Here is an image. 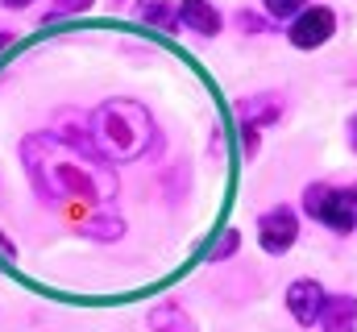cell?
<instances>
[{
  "label": "cell",
  "mask_w": 357,
  "mask_h": 332,
  "mask_svg": "<svg viewBox=\"0 0 357 332\" xmlns=\"http://www.w3.org/2000/svg\"><path fill=\"white\" fill-rule=\"evenodd\" d=\"M91 142L104 158L137 163L154 146V116L137 100H104L91 112Z\"/></svg>",
  "instance_id": "7a4b0ae2"
},
{
  "label": "cell",
  "mask_w": 357,
  "mask_h": 332,
  "mask_svg": "<svg viewBox=\"0 0 357 332\" xmlns=\"http://www.w3.org/2000/svg\"><path fill=\"white\" fill-rule=\"evenodd\" d=\"M237 29H241V33H245V29H250V33H262L266 21H262L258 13H245V8H241V13H237Z\"/></svg>",
  "instance_id": "5bb4252c"
},
{
  "label": "cell",
  "mask_w": 357,
  "mask_h": 332,
  "mask_svg": "<svg viewBox=\"0 0 357 332\" xmlns=\"http://www.w3.org/2000/svg\"><path fill=\"white\" fill-rule=\"evenodd\" d=\"M4 4H8V8H25L29 0H4Z\"/></svg>",
  "instance_id": "e0dca14e"
},
{
  "label": "cell",
  "mask_w": 357,
  "mask_h": 332,
  "mask_svg": "<svg viewBox=\"0 0 357 332\" xmlns=\"http://www.w3.org/2000/svg\"><path fill=\"white\" fill-rule=\"evenodd\" d=\"M262 8H266L274 21H287V17L295 21V17L307 8V0H262Z\"/></svg>",
  "instance_id": "7c38bea8"
},
{
  "label": "cell",
  "mask_w": 357,
  "mask_h": 332,
  "mask_svg": "<svg viewBox=\"0 0 357 332\" xmlns=\"http://www.w3.org/2000/svg\"><path fill=\"white\" fill-rule=\"evenodd\" d=\"M324 299H328V291H324L316 278H295V282L287 287V312H291V316H295V324H303V329L320 324Z\"/></svg>",
  "instance_id": "8992f818"
},
{
  "label": "cell",
  "mask_w": 357,
  "mask_h": 332,
  "mask_svg": "<svg viewBox=\"0 0 357 332\" xmlns=\"http://www.w3.org/2000/svg\"><path fill=\"white\" fill-rule=\"evenodd\" d=\"M237 241H241V237H237V233H225V237H220V241H216V246L208 249V257H212V262H220V257H229V253H233V249H237Z\"/></svg>",
  "instance_id": "4fadbf2b"
},
{
  "label": "cell",
  "mask_w": 357,
  "mask_h": 332,
  "mask_svg": "<svg viewBox=\"0 0 357 332\" xmlns=\"http://www.w3.org/2000/svg\"><path fill=\"white\" fill-rule=\"evenodd\" d=\"M303 212L320 225H328L333 233H354L357 229V187H328V183H312L303 191Z\"/></svg>",
  "instance_id": "3957f363"
},
{
  "label": "cell",
  "mask_w": 357,
  "mask_h": 332,
  "mask_svg": "<svg viewBox=\"0 0 357 332\" xmlns=\"http://www.w3.org/2000/svg\"><path fill=\"white\" fill-rule=\"evenodd\" d=\"M91 4H96V0H54V17H59V13H84Z\"/></svg>",
  "instance_id": "9a60e30c"
},
{
  "label": "cell",
  "mask_w": 357,
  "mask_h": 332,
  "mask_svg": "<svg viewBox=\"0 0 357 332\" xmlns=\"http://www.w3.org/2000/svg\"><path fill=\"white\" fill-rule=\"evenodd\" d=\"M178 25H187L199 38H216L220 25H225V17H220V8L212 0H183L178 4Z\"/></svg>",
  "instance_id": "52a82bcc"
},
{
  "label": "cell",
  "mask_w": 357,
  "mask_h": 332,
  "mask_svg": "<svg viewBox=\"0 0 357 332\" xmlns=\"http://www.w3.org/2000/svg\"><path fill=\"white\" fill-rule=\"evenodd\" d=\"M320 329L324 332H357V299L354 295H328L324 312H320Z\"/></svg>",
  "instance_id": "ba28073f"
},
{
  "label": "cell",
  "mask_w": 357,
  "mask_h": 332,
  "mask_svg": "<svg viewBox=\"0 0 357 332\" xmlns=\"http://www.w3.org/2000/svg\"><path fill=\"white\" fill-rule=\"evenodd\" d=\"M21 158L29 166V179L38 187L42 199H59V195H108L116 191V179L108 170H100V158H79L75 146H67L63 137H25L21 146Z\"/></svg>",
  "instance_id": "6da1fadb"
},
{
  "label": "cell",
  "mask_w": 357,
  "mask_h": 332,
  "mask_svg": "<svg viewBox=\"0 0 357 332\" xmlns=\"http://www.w3.org/2000/svg\"><path fill=\"white\" fill-rule=\"evenodd\" d=\"M137 17L150 21V25H162V29H175L178 25V8L171 0H137Z\"/></svg>",
  "instance_id": "8fae6325"
},
{
  "label": "cell",
  "mask_w": 357,
  "mask_h": 332,
  "mask_svg": "<svg viewBox=\"0 0 357 332\" xmlns=\"http://www.w3.org/2000/svg\"><path fill=\"white\" fill-rule=\"evenodd\" d=\"M349 146H354V150H357V116H354V121H349Z\"/></svg>",
  "instance_id": "2e32d148"
},
{
  "label": "cell",
  "mask_w": 357,
  "mask_h": 332,
  "mask_svg": "<svg viewBox=\"0 0 357 332\" xmlns=\"http://www.w3.org/2000/svg\"><path fill=\"white\" fill-rule=\"evenodd\" d=\"M337 33V13L333 8H324V4H312V8H303L295 21H291V46L295 50H320L328 38Z\"/></svg>",
  "instance_id": "277c9868"
},
{
  "label": "cell",
  "mask_w": 357,
  "mask_h": 332,
  "mask_svg": "<svg viewBox=\"0 0 357 332\" xmlns=\"http://www.w3.org/2000/svg\"><path fill=\"white\" fill-rule=\"evenodd\" d=\"M278 112H282V100H278V96H254V100H241V104H237V116H241V125H250V129L278 121Z\"/></svg>",
  "instance_id": "30bf717a"
},
{
  "label": "cell",
  "mask_w": 357,
  "mask_h": 332,
  "mask_svg": "<svg viewBox=\"0 0 357 332\" xmlns=\"http://www.w3.org/2000/svg\"><path fill=\"white\" fill-rule=\"evenodd\" d=\"M295 241H299V220H295V212L287 204H278V208L258 216V246L266 249L270 257H282Z\"/></svg>",
  "instance_id": "5b68a950"
},
{
  "label": "cell",
  "mask_w": 357,
  "mask_h": 332,
  "mask_svg": "<svg viewBox=\"0 0 357 332\" xmlns=\"http://www.w3.org/2000/svg\"><path fill=\"white\" fill-rule=\"evenodd\" d=\"M146 320H150V332H199V329H195V320H191V316L178 308L175 299L158 303V308H154Z\"/></svg>",
  "instance_id": "9c48e42d"
}]
</instances>
